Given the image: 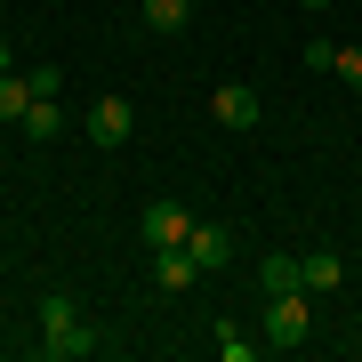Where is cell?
Listing matches in <instances>:
<instances>
[{
	"mask_svg": "<svg viewBox=\"0 0 362 362\" xmlns=\"http://www.w3.org/2000/svg\"><path fill=\"white\" fill-rule=\"evenodd\" d=\"M153 282L169 290V298H185L202 282V266H194V250H153Z\"/></svg>",
	"mask_w": 362,
	"mask_h": 362,
	"instance_id": "8992f818",
	"label": "cell"
},
{
	"mask_svg": "<svg viewBox=\"0 0 362 362\" xmlns=\"http://www.w3.org/2000/svg\"><path fill=\"white\" fill-rule=\"evenodd\" d=\"M40 354H57V362H81V354H97V330H89V314H81L65 290H49V298H40Z\"/></svg>",
	"mask_w": 362,
	"mask_h": 362,
	"instance_id": "6da1fadb",
	"label": "cell"
},
{
	"mask_svg": "<svg viewBox=\"0 0 362 362\" xmlns=\"http://www.w3.org/2000/svg\"><path fill=\"white\" fill-rule=\"evenodd\" d=\"M330 65H338V40L314 33V40H306V73H330Z\"/></svg>",
	"mask_w": 362,
	"mask_h": 362,
	"instance_id": "5bb4252c",
	"label": "cell"
},
{
	"mask_svg": "<svg viewBox=\"0 0 362 362\" xmlns=\"http://www.w3.org/2000/svg\"><path fill=\"white\" fill-rule=\"evenodd\" d=\"M338 81H354V89H362V49H338V65H330Z\"/></svg>",
	"mask_w": 362,
	"mask_h": 362,
	"instance_id": "9a60e30c",
	"label": "cell"
},
{
	"mask_svg": "<svg viewBox=\"0 0 362 362\" xmlns=\"http://www.w3.org/2000/svg\"><path fill=\"white\" fill-rule=\"evenodd\" d=\"M81 129H89L97 145H129V129H137V105H129V97H97Z\"/></svg>",
	"mask_w": 362,
	"mask_h": 362,
	"instance_id": "5b68a950",
	"label": "cell"
},
{
	"mask_svg": "<svg viewBox=\"0 0 362 362\" xmlns=\"http://www.w3.org/2000/svg\"><path fill=\"white\" fill-rule=\"evenodd\" d=\"M137 8H145V25H153V33H185L194 0H137Z\"/></svg>",
	"mask_w": 362,
	"mask_h": 362,
	"instance_id": "7c38bea8",
	"label": "cell"
},
{
	"mask_svg": "<svg viewBox=\"0 0 362 362\" xmlns=\"http://www.w3.org/2000/svg\"><path fill=\"white\" fill-rule=\"evenodd\" d=\"M298 8H330V0H298Z\"/></svg>",
	"mask_w": 362,
	"mask_h": 362,
	"instance_id": "2e32d148",
	"label": "cell"
},
{
	"mask_svg": "<svg viewBox=\"0 0 362 362\" xmlns=\"http://www.w3.org/2000/svg\"><path fill=\"white\" fill-rule=\"evenodd\" d=\"M209 113H218L226 129H258L266 105H258V89H250V81H218V89H209Z\"/></svg>",
	"mask_w": 362,
	"mask_h": 362,
	"instance_id": "277c9868",
	"label": "cell"
},
{
	"mask_svg": "<svg viewBox=\"0 0 362 362\" xmlns=\"http://www.w3.org/2000/svg\"><path fill=\"white\" fill-rule=\"evenodd\" d=\"M33 113V73H0V121H25Z\"/></svg>",
	"mask_w": 362,
	"mask_h": 362,
	"instance_id": "8fae6325",
	"label": "cell"
},
{
	"mask_svg": "<svg viewBox=\"0 0 362 362\" xmlns=\"http://www.w3.org/2000/svg\"><path fill=\"white\" fill-rule=\"evenodd\" d=\"M185 250H194V266H202V274H218V266L233 258V233H226V226H202V218H194V242H185Z\"/></svg>",
	"mask_w": 362,
	"mask_h": 362,
	"instance_id": "ba28073f",
	"label": "cell"
},
{
	"mask_svg": "<svg viewBox=\"0 0 362 362\" xmlns=\"http://www.w3.org/2000/svg\"><path fill=\"white\" fill-rule=\"evenodd\" d=\"M298 282H306V298L338 290V282H346V266H338V250H306V258H298Z\"/></svg>",
	"mask_w": 362,
	"mask_h": 362,
	"instance_id": "52a82bcc",
	"label": "cell"
},
{
	"mask_svg": "<svg viewBox=\"0 0 362 362\" xmlns=\"http://www.w3.org/2000/svg\"><path fill=\"white\" fill-rule=\"evenodd\" d=\"M306 338H314V306H306V290L266 298V346H306Z\"/></svg>",
	"mask_w": 362,
	"mask_h": 362,
	"instance_id": "7a4b0ae2",
	"label": "cell"
},
{
	"mask_svg": "<svg viewBox=\"0 0 362 362\" xmlns=\"http://www.w3.org/2000/svg\"><path fill=\"white\" fill-rule=\"evenodd\" d=\"M258 290H266V298H282V290H306V282H298V258H282V250H274V258H258Z\"/></svg>",
	"mask_w": 362,
	"mask_h": 362,
	"instance_id": "30bf717a",
	"label": "cell"
},
{
	"mask_svg": "<svg viewBox=\"0 0 362 362\" xmlns=\"http://www.w3.org/2000/svg\"><path fill=\"white\" fill-rule=\"evenodd\" d=\"M137 233H145V250H185L194 242V209H177V202H153L137 218Z\"/></svg>",
	"mask_w": 362,
	"mask_h": 362,
	"instance_id": "3957f363",
	"label": "cell"
},
{
	"mask_svg": "<svg viewBox=\"0 0 362 362\" xmlns=\"http://www.w3.org/2000/svg\"><path fill=\"white\" fill-rule=\"evenodd\" d=\"M16 129H25L33 145H49V137H65V113H57V97H33V113L16 121Z\"/></svg>",
	"mask_w": 362,
	"mask_h": 362,
	"instance_id": "9c48e42d",
	"label": "cell"
},
{
	"mask_svg": "<svg viewBox=\"0 0 362 362\" xmlns=\"http://www.w3.org/2000/svg\"><path fill=\"white\" fill-rule=\"evenodd\" d=\"M218 354H226V362H250V354H258V338H242L233 322H218Z\"/></svg>",
	"mask_w": 362,
	"mask_h": 362,
	"instance_id": "4fadbf2b",
	"label": "cell"
}]
</instances>
